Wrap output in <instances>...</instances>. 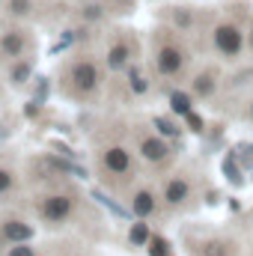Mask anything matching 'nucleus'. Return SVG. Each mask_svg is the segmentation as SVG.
Returning <instances> with one entry per match:
<instances>
[{"label": "nucleus", "mask_w": 253, "mask_h": 256, "mask_svg": "<svg viewBox=\"0 0 253 256\" xmlns=\"http://www.w3.org/2000/svg\"><path fill=\"white\" fill-rule=\"evenodd\" d=\"M214 45H218V48H220L226 57H236V54L242 51L244 39H242L238 27H232V24H220V27L214 30Z\"/></svg>", "instance_id": "f257e3e1"}, {"label": "nucleus", "mask_w": 253, "mask_h": 256, "mask_svg": "<svg viewBox=\"0 0 253 256\" xmlns=\"http://www.w3.org/2000/svg\"><path fill=\"white\" fill-rule=\"evenodd\" d=\"M72 80H74L78 90L90 92V90H96V84H98V72H96L92 63H78L72 68Z\"/></svg>", "instance_id": "f03ea898"}, {"label": "nucleus", "mask_w": 253, "mask_h": 256, "mask_svg": "<svg viewBox=\"0 0 253 256\" xmlns=\"http://www.w3.org/2000/svg\"><path fill=\"white\" fill-rule=\"evenodd\" d=\"M68 212H72V200L63 196V194L48 196V200H45V206H42V214H45L48 220H63Z\"/></svg>", "instance_id": "7ed1b4c3"}, {"label": "nucleus", "mask_w": 253, "mask_h": 256, "mask_svg": "<svg viewBox=\"0 0 253 256\" xmlns=\"http://www.w3.org/2000/svg\"><path fill=\"white\" fill-rule=\"evenodd\" d=\"M182 66H185V57H182V51H176V48H164V51L158 54V72H161V74H176Z\"/></svg>", "instance_id": "20e7f679"}, {"label": "nucleus", "mask_w": 253, "mask_h": 256, "mask_svg": "<svg viewBox=\"0 0 253 256\" xmlns=\"http://www.w3.org/2000/svg\"><path fill=\"white\" fill-rule=\"evenodd\" d=\"M104 167H108L110 173H128V167H131V155H128L126 149L114 146V149L104 152Z\"/></svg>", "instance_id": "39448f33"}, {"label": "nucleus", "mask_w": 253, "mask_h": 256, "mask_svg": "<svg viewBox=\"0 0 253 256\" xmlns=\"http://www.w3.org/2000/svg\"><path fill=\"white\" fill-rule=\"evenodd\" d=\"M0 48H3V54L18 57V54L24 51V36H21L18 30H9V33H3V39H0Z\"/></svg>", "instance_id": "423d86ee"}, {"label": "nucleus", "mask_w": 253, "mask_h": 256, "mask_svg": "<svg viewBox=\"0 0 253 256\" xmlns=\"http://www.w3.org/2000/svg\"><path fill=\"white\" fill-rule=\"evenodd\" d=\"M3 236H6L9 242H27V238H33V226H27V224H21V220H9V224L3 226Z\"/></svg>", "instance_id": "0eeeda50"}, {"label": "nucleus", "mask_w": 253, "mask_h": 256, "mask_svg": "<svg viewBox=\"0 0 253 256\" xmlns=\"http://www.w3.org/2000/svg\"><path fill=\"white\" fill-rule=\"evenodd\" d=\"M164 196H167V202H170V206H179V202L188 196V182H185V179H173V182H167Z\"/></svg>", "instance_id": "6e6552de"}, {"label": "nucleus", "mask_w": 253, "mask_h": 256, "mask_svg": "<svg viewBox=\"0 0 253 256\" xmlns=\"http://www.w3.org/2000/svg\"><path fill=\"white\" fill-rule=\"evenodd\" d=\"M140 149H143V158H149V161H164L167 158V146L161 140H152L149 137V140H143Z\"/></svg>", "instance_id": "1a4fd4ad"}, {"label": "nucleus", "mask_w": 253, "mask_h": 256, "mask_svg": "<svg viewBox=\"0 0 253 256\" xmlns=\"http://www.w3.org/2000/svg\"><path fill=\"white\" fill-rule=\"evenodd\" d=\"M131 208L140 214V218H146V214H152L155 212V196L149 191H140L137 196H134V202H131Z\"/></svg>", "instance_id": "9d476101"}, {"label": "nucleus", "mask_w": 253, "mask_h": 256, "mask_svg": "<svg viewBox=\"0 0 253 256\" xmlns=\"http://www.w3.org/2000/svg\"><path fill=\"white\" fill-rule=\"evenodd\" d=\"M230 254H232V244L230 242H206L196 256H230Z\"/></svg>", "instance_id": "9b49d317"}, {"label": "nucleus", "mask_w": 253, "mask_h": 256, "mask_svg": "<svg viewBox=\"0 0 253 256\" xmlns=\"http://www.w3.org/2000/svg\"><path fill=\"white\" fill-rule=\"evenodd\" d=\"M128 54H131V51H128L126 42L114 45V48H110V54H108V66H110V68H120V66H126V63H128Z\"/></svg>", "instance_id": "f8f14e48"}, {"label": "nucleus", "mask_w": 253, "mask_h": 256, "mask_svg": "<svg viewBox=\"0 0 253 256\" xmlns=\"http://www.w3.org/2000/svg\"><path fill=\"white\" fill-rule=\"evenodd\" d=\"M170 104H173V110L182 114V116L190 114V98L185 96V92H173V96H170Z\"/></svg>", "instance_id": "ddd939ff"}, {"label": "nucleus", "mask_w": 253, "mask_h": 256, "mask_svg": "<svg viewBox=\"0 0 253 256\" xmlns=\"http://www.w3.org/2000/svg\"><path fill=\"white\" fill-rule=\"evenodd\" d=\"M149 256H170V244L161 236H149Z\"/></svg>", "instance_id": "4468645a"}, {"label": "nucleus", "mask_w": 253, "mask_h": 256, "mask_svg": "<svg viewBox=\"0 0 253 256\" xmlns=\"http://www.w3.org/2000/svg\"><path fill=\"white\" fill-rule=\"evenodd\" d=\"M92 196H96V200H98V202H102L104 208H110V212H114L116 218H126V208H122V206H116V202H114V200H110L108 194H102V191H92Z\"/></svg>", "instance_id": "2eb2a0df"}, {"label": "nucleus", "mask_w": 253, "mask_h": 256, "mask_svg": "<svg viewBox=\"0 0 253 256\" xmlns=\"http://www.w3.org/2000/svg\"><path fill=\"white\" fill-rule=\"evenodd\" d=\"M131 244H149V230H146V224H134V226H131Z\"/></svg>", "instance_id": "dca6fc26"}, {"label": "nucleus", "mask_w": 253, "mask_h": 256, "mask_svg": "<svg viewBox=\"0 0 253 256\" xmlns=\"http://www.w3.org/2000/svg\"><path fill=\"white\" fill-rule=\"evenodd\" d=\"M128 80H131V90L134 92H146V80H143V74H140V68H128Z\"/></svg>", "instance_id": "f3484780"}, {"label": "nucleus", "mask_w": 253, "mask_h": 256, "mask_svg": "<svg viewBox=\"0 0 253 256\" xmlns=\"http://www.w3.org/2000/svg\"><path fill=\"white\" fill-rule=\"evenodd\" d=\"M224 173L230 176V182H232V185H242V182H244V179H242V173H238V167H236V161H232V155L224 161Z\"/></svg>", "instance_id": "a211bd4d"}, {"label": "nucleus", "mask_w": 253, "mask_h": 256, "mask_svg": "<svg viewBox=\"0 0 253 256\" xmlns=\"http://www.w3.org/2000/svg\"><path fill=\"white\" fill-rule=\"evenodd\" d=\"M155 128H158L161 134H167V137H176V134H179V128L173 126L170 120H164V116H155Z\"/></svg>", "instance_id": "6ab92c4d"}, {"label": "nucleus", "mask_w": 253, "mask_h": 256, "mask_svg": "<svg viewBox=\"0 0 253 256\" xmlns=\"http://www.w3.org/2000/svg\"><path fill=\"white\" fill-rule=\"evenodd\" d=\"M194 90H196V92H200V96H208V92H212V90H214V84H212V78H208V74H206V78H202V74H200V78H196V80H194Z\"/></svg>", "instance_id": "aec40b11"}, {"label": "nucleus", "mask_w": 253, "mask_h": 256, "mask_svg": "<svg viewBox=\"0 0 253 256\" xmlns=\"http://www.w3.org/2000/svg\"><path fill=\"white\" fill-rule=\"evenodd\" d=\"M9 12H15V15H27V12H30V0H9Z\"/></svg>", "instance_id": "412c9836"}, {"label": "nucleus", "mask_w": 253, "mask_h": 256, "mask_svg": "<svg viewBox=\"0 0 253 256\" xmlns=\"http://www.w3.org/2000/svg\"><path fill=\"white\" fill-rule=\"evenodd\" d=\"M27 74H30V66H15V68H12V80H15V84H24V80H27Z\"/></svg>", "instance_id": "4be33fe9"}, {"label": "nucleus", "mask_w": 253, "mask_h": 256, "mask_svg": "<svg viewBox=\"0 0 253 256\" xmlns=\"http://www.w3.org/2000/svg\"><path fill=\"white\" fill-rule=\"evenodd\" d=\"M12 185H15V176L9 170H0V194H6Z\"/></svg>", "instance_id": "5701e85b"}, {"label": "nucleus", "mask_w": 253, "mask_h": 256, "mask_svg": "<svg viewBox=\"0 0 253 256\" xmlns=\"http://www.w3.org/2000/svg\"><path fill=\"white\" fill-rule=\"evenodd\" d=\"M185 120H188V126L194 128V131H202V120H200V116H196L194 110H190V114H188V116H185Z\"/></svg>", "instance_id": "b1692460"}, {"label": "nucleus", "mask_w": 253, "mask_h": 256, "mask_svg": "<svg viewBox=\"0 0 253 256\" xmlns=\"http://www.w3.org/2000/svg\"><path fill=\"white\" fill-rule=\"evenodd\" d=\"M9 256H36V254H33L27 244H18V248H12V250H9Z\"/></svg>", "instance_id": "393cba45"}, {"label": "nucleus", "mask_w": 253, "mask_h": 256, "mask_svg": "<svg viewBox=\"0 0 253 256\" xmlns=\"http://www.w3.org/2000/svg\"><path fill=\"white\" fill-rule=\"evenodd\" d=\"M173 21H176V24H182V27H188L190 15H188V12H176V15H173Z\"/></svg>", "instance_id": "a878e982"}, {"label": "nucleus", "mask_w": 253, "mask_h": 256, "mask_svg": "<svg viewBox=\"0 0 253 256\" xmlns=\"http://www.w3.org/2000/svg\"><path fill=\"white\" fill-rule=\"evenodd\" d=\"M250 116H253V104H250Z\"/></svg>", "instance_id": "bb28decb"}, {"label": "nucleus", "mask_w": 253, "mask_h": 256, "mask_svg": "<svg viewBox=\"0 0 253 256\" xmlns=\"http://www.w3.org/2000/svg\"><path fill=\"white\" fill-rule=\"evenodd\" d=\"M250 42H253V33H250Z\"/></svg>", "instance_id": "cd10ccee"}]
</instances>
